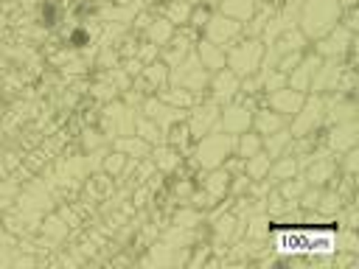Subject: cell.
<instances>
[{"label":"cell","mask_w":359,"mask_h":269,"mask_svg":"<svg viewBox=\"0 0 359 269\" xmlns=\"http://www.w3.org/2000/svg\"><path fill=\"white\" fill-rule=\"evenodd\" d=\"M339 14H342L339 0H306L297 14V22L306 39H320L339 22Z\"/></svg>","instance_id":"1"},{"label":"cell","mask_w":359,"mask_h":269,"mask_svg":"<svg viewBox=\"0 0 359 269\" xmlns=\"http://www.w3.org/2000/svg\"><path fill=\"white\" fill-rule=\"evenodd\" d=\"M236 151V134L227 132H208L199 137L196 149H194V163L205 171L219 168L230 154Z\"/></svg>","instance_id":"2"},{"label":"cell","mask_w":359,"mask_h":269,"mask_svg":"<svg viewBox=\"0 0 359 269\" xmlns=\"http://www.w3.org/2000/svg\"><path fill=\"white\" fill-rule=\"evenodd\" d=\"M264 64V42L258 36H250V39H241L236 45L227 48L224 53V67H230L238 78L244 76H252L258 73V67Z\"/></svg>","instance_id":"3"},{"label":"cell","mask_w":359,"mask_h":269,"mask_svg":"<svg viewBox=\"0 0 359 269\" xmlns=\"http://www.w3.org/2000/svg\"><path fill=\"white\" fill-rule=\"evenodd\" d=\"M168 81H171L174 87H185V90H191V92H196V95H199V92L208 87L210 76H208V70L202 67L199 56L191 50L180 64H174V67H171Z\"/></svg>","instance_id":"4"},{"label":"cell","mask_w":359,"mask_h":269,"mask_svg":"<svg viewBox=\"0 0 359 269\" xmlns=\"http://www.w3.org/2000/svg\"><path fill=\"white\" fill-rule=\"evenodd\" d=\"M292 118H294L292 126H289L292 137H309V134H314V129H317V126L323 123V118H325V95H323V92L306 95L303 106H300Z\"/></svg>","instance_id":"5"},{"label":"cell","mask_w":359,"mask_h":269,"mask_svg":"<svg viewBox=\"0 0 359 269\" xmlns=\"http://www.w3.org/2000/svg\"><path fill=\"white\" fill-rule=\"evenodd\" d=\"M241 22L224 17V14H210V20L205 22V39L219 45L222 50H227L230 45H236L241 39Z\"/></svg>","instance_id":"6"},{"label":"cell","mask_w":359,"mask_h":269,"mask_svg":"<svg viewBox=\"0 0 359 269\" xmlns=\"http://www.w3.org/2000/svg\"><path fill=\"white\" fill-rule=\"evenodd\" d=\"M222 132L227 134H241L252 126V101H247V95L238 98V104H227L224 112H219V123Z\"/></svg>","instance_id":"7"},{"label":"cell","mask_w":359,"mask_h":269,"mask_svg":"<svg viewBox=\"0 0 359 269\" xmlns=\"http://www.w3.org/2000/svg\"><path fill=\"white\" fill-rule=\"evenodd\" d=\"M219 112H222V109H219V104H216L213 98H210V101H202V104H194L191 112H188V118H185L191 137L199 140L202 134L213 132V126L219 123Z\"/></svg>","instance_id":"8"},{"label":"cell","mask_w":359,"mask_h":269,"mask_svg":"<svg viewBox=\"0 0 359 269\" xmlns=\"http://www.w3.org/2000/svg\"><path fill=\"white\" fill-rule=\"evenodd\" d=\"M351 48H353V34L339 22L325 36L317 39V56H323V59H342V53Z\"/></svg>","instance_id":"9"},{"label":"cell","mask_w":359,"mask_h":269,"mask_svg":"<svg viewBox=\"0 0 359 269\" xmlns=\"http://www.w3.org/2000/svg\"><path fill=\"white\" fill-rule=\"evenodd\" d=\"M143 115L151 118L160 129H168V126H174V123H180V120H185V118H188V109L171 106V104H165L163 98H146V101H143Z\"/></svg>","instance_id":"10"},{"label":"cell","mask_w":359,"mask_h":269,"mask_svg":"<svg viewBox=\"0 0 359 269\" xmlns=\"http://www.w3.org/2000/svg\"><path fill=\"white\" fill-rule=\"evenodd\" d=\"M303 101H306V92L292 90V87H280V90H272L266 95V106L275 109V112H280L283 118H292L303 106Z\"/></svg>","instance_id":"11"},{"label":"cell","mask_w":359,"mask_h":269,"mask_svg":"<svg viewBox=\"0 0 359 269\" xmlns=\"http://www.w3.org/2000/svg\"><path fill=\"white\" fill-rule=\"evenodd\" d=\"M320 64H323V56H317V53H306V56L294 64V70L286 76L289 87H292V90L306 92V90L311 87V78H314V73L320 70Z\"/></svg>","instance_id":"12"},{"label":"cell","mask_w":359,"mask_h":269,"mask_svg":"<svg viewBox=\"0 0 359 269\" xmlns=\"http://www.w3.org/2000/svg\"><path fill=\"white\" fill-rule=\"evenodd\" d=\"M208 84H210V98H213L216 104H222V101L230 104V101L238 95V76H236L230 67L216 70Z\"/></svg>","instance_id":"13"},{"label":"cell","mask_w":359,"mask_h":269,"mask_svg":"<svg viewBox=\"0 0 359 269\" xmlns=\"http://www.w3.org/2000/svg\"><path fill=\"white\" fill-rule=\"evenodd\" d=\"M191 53V31H174V36L163 45V62L168 64V67H174V64H180L185 56Z\"/></svg>","instance_id":"14"},{"label":"cell","mask_w":359,"mask_h":269,"mask_svg":"<svg viewBox=\"0 0 359 269\" xmlns=\"http://www.w3.org/2000/svg\"><path fill=\"white\" fill-rule=\"evenodd\" d=\"M325 143H328V151H337V154L353 149V146H356V123H353V120L337 123V126L331 129V134H328Z\"/></svg>","instance_id":"15"},{"label":"cell","mask_w":359,"mask_h":269,"mask_svg":"<svg viewBox=\"0 0 359 269\" xmlns=\"http://www.w3.org/2000/svg\"><path fill=\"white\" fill-rule=\"evenodd\" d=\"M286 120H289V118H283V115H280V112H275V109H252V126L258 129V134H261V137H266V134H272V132L283 129V126H286Z\"/></svg>","instance_id":"16"},{"label":"cell","mask_w":359,"mask_h":269,"mask_svg":"<svg viewBox=\"0 0 359 269\" xmlns=\"http://www.w3.org/2000/svg\"><path fill=\"white\" fill-rule=\"evenodd\" d=\"M230 171L224 168V165H219V168H210L208 171V177L202 179V188L213 196V199H224L227 196V191H230Z\"/></svg>","instance_id":"17"},{"label":"cell","mask_w":359,"mask_h":269,"mask_svg":"<svg viewBox=\"0 0 359 269\" xmlns=\"http://www.w3.org/2000/svg\"><path fill=\"white\" fill-rule=\"evenodd\" d=\"M194 53L199 56V62H202V67H205L208 73H216V70H222V67H224V50H222L219 45L208 42V39H202V42L196 45V50H194Z\"/></svg>","instance_id":"18"},{"label":"cell","mask_w":359,"mask_h":269,"mask_svg":"<svg viewBox=\"0 0 359 269\" xmlns=\"http://www.w3.org/2000/svg\"><path fill=\"white\" fill-rule=\"evenodd\" d=\"M278 163H272L269 165V171H266V179L269 182H283V179H289V177H294L297 171H300V163H297V154H283V157H275Z\"/></svg>","instance_id":"19"},{"label":"cell","mask_w":359,"mask_h":269,"mask_svg":"<svg viewBox=\"0 0 359 269\" xmlns=\"http://www.w3.org/2000/svg\"><path fill=\"white\" fill-rule=\"evenodd\" d=\"M255 6L258 0H222L219 3V14L236 20V22H247L252 14H255Z\"/></svg>","instance_id":"20"},{"label":"cell","mask_w":359,"mask_h":269,"mask_svg":"<svg viewBox=\"0 0 359 269\" xmlns=\"http://www.w3.org/2000/svg\"><path fill=\"white\" fill-rule=\"evenodd\" d=\"M191 3H182V0H165L163 6H160V14L171 22V25H188V20H191Z\"/></svg>","instance_id":"21"},{"label":"cell","mask_w":359,"mask_h":269,"mask_svg":"<svg viewBox=\"0 0 359 269\" xmlns=\"http://www.w3.org/2000/svg\"><path fill=\"white\" fill-rule=\"evenodd\" d=\"M157 98H163L165 104H171V106H180V109H191V106L199 101V95H196V92H191V90H185V87L160 90V95H157Z\"/></svg>","instance_id":"22"},{"label":"cell","mask_w":359,"mask_h":269,"mask_svg":"<svg viewBox=\"0 0 359 269\" xmlns=\"http://www.w3.org/2000/svg\"><path fill=\"white\" fill-rule=\"evenodd\" d=\"M269 165H272V157L261 149L258 154H252V157H247V160H244V174H247L252 182H258V179H266Z\"/></svg>","instance_id":"23"},{"label":"cell","mask_w":359,"mask_h":269,"mask_svg":"<svg viewBox=\"0 0 359 269\" xmlns=\"http://www.w3.org/2000/svg\"><path fill=\"white\" fill-rule=\"evenodd\" d=\"M168 64L165 62H149V64H143V81H149V87H154V90H165V84H168Z\"/></svg>","instance_id":"24"},{"label":"cell","mask_w":359,"mask_h":269,"mask_svg":"<svg viewBox=\"0 0 359 269\" xmlns=\"http://www.w3.org/2000/svg\"><path fill=\"white\" fill-rule=\"evenodd\" d=\"M213 233H216V244L222 241H230L236 233H241V224H238V216L236 213H219V219L213 221Z\"/></svg>","instance_id":"25"},{"label":"cell","mask_w":359,"mask_h":269,"mask_svg":"<svg viewBox=\"0 0 359 269\" xmlns=\"http://www.w3.org/2000/svg\"><path fill=\"white\" fill-rule=\"evenodd\" d=\"M135 129L140 132V140H146L149 146L165 143V134H163L165 129H160V126H157L151 118H146V115H143V118H135Z\"/></svg>","instance_id":"26"},{"label":"cell","mask_w":359,"mask_h":269,"mask_svg":"<svg viewBox=\"0 0 359 269\" xmlns=\"http://www.w3.org/2000/svg\"><path fill=\"white\" fill-rule=\"evenodd\" d=\"M261 149H264V137H261V134H252V132H241V134H236V154H238L241 160L258 154Z\"/></svg>","instance_id":"27"},{"label":"cell","mask_w":359,"mask_h":269,"mask_svg":"<svg viewBox=\"0 0 359 269\" xmlns=\"http://www.w3.org/2000/svg\"><path fill=\"white\" fill-rule=\"evenodd\" d=\"M146 36H149V42H154V45L160 48V45H165V42L174 36V25H171L165 17L151 20V22L146 25Z\"/></svg>","instance_id":"28"},{"label":"cell","mask_w":359,"mask_h":269,"mask_svg":"<svg viewBox=\"0 0 359 269\" xmlns=\"http://www.w3.org/2000/svg\"><path fill=\"white\" fill-rule=\"evenodd\" d=\"M289 143H292V132H289V126H283V129H278V132H272V134L264 137V151L275 160V157H280V151H283Z\"/></svg>","instance_id":"29"},{"label":"cell","mask_w":359,"mask_h":269,"mask_svg":"<svg viewBox=\"0 0 359 269\" xmlns=\"http://www.w3.org/2000/svg\"><path fill=\"white\" fill-rule=\"evenodd\" d=\"M180 151L174 149V146H168V143H160V149L154 151V165L160 168V171H171V168H177L180 165Z\"/></svg>","instance_id":"30"},{"label":"cell","mask_w":359,"mask_h":269,"mask_svg":"<svg viewBox=\"0 0 359 269\" xmlns=\"http://www.w3.org/2000/svg\"><path fill=\"white\" fill-rule=\"evenodd\" d=\"M165 132H168V134H165V143H168V146H174L177 151H182V149L188 146V140H194V137H191V132H188V123H185V120H180V123L168 126Z\"/></svg>","instance_id":"31"},{"label":"cell","mask_w":359,"mask_h":269,"mask_svg":"<svg viewBox=\"0 0 359 269\" xmlns=\"http://www.w3.org/2000/svg\"><path fill=\"white\" fill-rule=\"evenodd\" d=\"M306 188H309V182H306L303 177H289V179H283V182H280V188H278V191H280V196H283V199L297 202V199H300V193H303Z\"/></svg>","instance_id":"32"},{"label":"cell","mask_w":359,"mask_h":269,"mask_svg":"<svg viewBox=\"0 0 359 269\" xmlns=\"http://www.w3.org/2000/svg\"><path fill=\"white\" fill-rule=\"evenodd\" d=\"M115 146H118V151H129V154H135V160L149 154V143L140 140V137H121Z\"/></svg>","instance_id":"33"},{"label":"cell","mask_w":359,"mask_h":269,"mask_svg":"<svg viewBox=\"0 0 359 269\" xmlns=\"http://www.w3.org/2000/svg\"><path fill=\"white\" fill-rule=\"evenodd\" d=\"M247 235H250V238H264V235H266V216H264V213L250 219V224H247Z\"/></svg>","instance_id":"34"},{"label":"cell","mask_w":359,"mask_h":269,"mask_svg":"<svg viewBox=\"0 0 359 269\" xmlns=\"http://www.w3.org/2000/svg\"><path fill=\"white\" fill-rule=\"evenodd\" d=\"M123 163H126V154H123V151H115V154H109V157H107L104 168H107V171H112V174H118Z\"/></svg>","instance_id":"35"},{"label":"cell","mask_w":359,"mask_h":269,"mask_svg":"<svg viewBox=\"0 0 359 269\" xmlns=\"http://www.w3.org/2000/svg\"><path fill=\"white\" fill-rule=\"evenodd\" d=\"M151 59H157V45H154V42H146V45L140 48V64H149Z\"/></svg>","instance_id":"36"},{"label":"cell","mask_w":359,"mask_h":269,"mask_svg":"<svg viewBox=\"0 0 359 269\" xmlns=\"http://www.w3.org/2000/svg\"><path fill=\"white\" fill-rule=\"evenodd\" d=\"M196 219H199V213H194V210H182V213H177V227H194Z\"/></svg>","instance_id":"37"},{"label":"cell","mask_w":359,"mask_h":269,"mask_svg":"<svg viewBox=\"0 0 359 269\" xmlns=\"http://www.w3.org/2000/svg\"><path fill=\"white\" fill-rule=\"evenodd\" d=\"M182 3H191V6H199L202 0H182Z\"/></svg>","instance_id":"38"}]
</instances>
